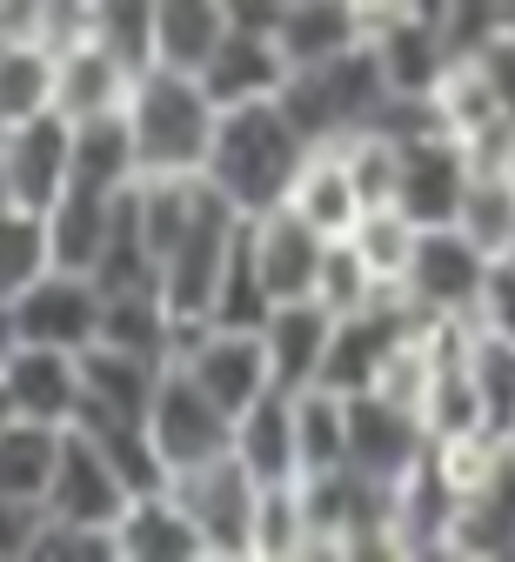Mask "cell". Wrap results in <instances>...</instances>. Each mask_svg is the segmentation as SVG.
Listing matches in <instances>:
<instances>
[{"label": "cell", "instance_id": "1", "mask_svg": "<svg viewBox=\"0 0 515 562\" xmlns=\"http://www.w3.org/2000/svg\"><path fill=\"white\" fill-rule=\"evenodd\" d=\"M309 155H315V140L294 127L281 94L275 101H248V108H221V127H214L201 181H214L255 222V215H268V207H281L294 194Z\"/></svg>", "mask_w": 515, "mask_h": 562}, {"label": "cell", "instance_id": "2", "mask_svg": "<svg viewBox=\"0 0 515 562\" xmlns=\"http://www.w3.org/2000/svg\"><path fill=\"white\" fill-rule=\"evenodd\" d=\"M127 121H134L141 175H201L208 148H214V127H221V108L201 88V75L155 60L147 75H134Z\"/></svg>", "mask_w": 515, "mask_h": 562}, {"label": "cell", "instance_id": "3", "mask_svg": "<svg viewBox=\"0 0 515 562\" xmlns=\"http://www.w3.org/2000/svg\"><path fill=\"white\" fill-rule=\"evenodd\" d=\"M248 235V215L221 194L214 181H201V201H194V222L181 228V241L161 255V302L175 315V328H201L214 315V295L228 281V261Z\"/></svg>", "mask_w": 515, "mask_h": 562}, {"label": "cell", "instance_id": "4", "mask_svg": "<svg viewBox=\"0 0 515 562\" xmlns=\"http://www.w3.org/2000/svg\"><path fill=\"white\" fill-rule=\"evenodd\" d=\"M389 101V81H382V60L376 47H348L335 60H315V67H294L288 88H281V108L294 114V127H302L315 148H335V140L361 134L368 121L382 114Z\"/></svg>", "mask_w": 515, "mask_h": 562}, {"label": "cell", "instance_id": "5", "mask_svg": "<svg viewBox=\"0 0 515 562\" xmlns=\"http://www.w3.org/2000/svg\"><path fill=\"white\" fill-rule=\"evenodd\" d=\"M147 429H155V449H161L168 475H181L194 462H214V456L235 449V415L221 408L181 362L161 369L155 402H147Z\"/></svg>", "mask_w": 515, "mask_h": 562}, {"label": "cell", "instance_id": "6", "mask_svg": "<svg viewBox=\"0 0 515 562\" xmlns=\"http://www.w3.org/2000/svg\"><path fill=\"white\" fill-rule=\"evenodd\" d=\"M168 488L188 503V516L208 536V555H255V503H261V482L255 469L228 449L214 462H194L181 475H168Z\"/></svg>", "mask_w": 515, "mask_h": 562}, {"label": "cell", "instance_id": "7", "mask_svg": "<svg viewBox=\"0 0 515 562\" xmlns=\"http://www.w3.org/2000/svg\"><path fill=\"white\" fill-rule=\"evenodd\" d=\"M489 255L462 235V228H422V248H415V268H408V302L428 315V322H475L482 308V289H489Z\"/></svg>", "mask_w": 515, "mask_h": 562}, {"label": "cell", "instance_id": "8", "mask_svg": "<svg viewBox=\"0 0 515 562\" xmlns=\"http://www.w3.org/2000/svg\"><path fill=\"white\" fill-rule=\"evenodd\" d=\"M14 315H21V335L27 341H47V348H74V356H88L101 341V315H108V295L88 268H47L41 281L14 295Z\"/></svg>", "mask_w": 515, "mask_h": 562}, {"label": "cell", "instance_id": "9", "mask_svg": "<svg viewBox=\"0 0 515 562\" xmlns=\"http://www.w3.org/2000/svg\"><path fill=\"white\" fill-rule=\"evenodd\" d=\"M175 362L228 408V415H242L255 395H268L275 389V375H268V341H261V328H214V322H201V328H188L181 335V348H175Z\"/></svg>", "mask_w": 515, "mask_h": 562}, {"label": "cell", "instance_id": "10", "mask_svg": "<svg viewBox=\"0 0 515 562\" xmlns=\"http://www.w3.org/2000/svg\"><path fill=\"white\" fill-rule=\"evenodd\" d=\"M469 181H475V168H469L462 134L435 127V134L402 140V188H395V207H402L408 222H422V228H456Z\"/></svg>", "mask_w": 515, "mask_h": 562}, {"label": "cell", "instance_id": "11", "mask_svg": "<svg viewBox=\"0 0 515 562\" xmlns=\"http://www.w3.org/2000/svg\"><path fill=\"white\" fill-rule=\"evenodd\" d=\"M428 422L422 408H402L376 389L348 395V469L368 482H402L422 456H428Z\"/></svg>", "mask_w": 515, "mask_h": 562}, {"label": "cell", "instance_id": "12", "mask_svg": "<svg viewBox=\"0 0 515 562\" xmlns=\"http://www.w3.org/2000/svg\"><path fill=\"white\" fill-rule=\"evenodd\" d=\"M67 161H74V121L60 108L0 127V181H8V201L34 207V215H47V207L60 201Z\"/></svg>", "mask_w": 515, "mask_h": 562}, {"label": "cell", "instance_id": "13", "mask_svg": "<svg viewBox=\"0 0 515 562\" xmlns=\"http://www.w3.org/2000/svg\"><path fill=\"white\" fill-rule=\"evenodd\" d=\"M127 503H134V488L121 482V469L81 429H67L54 482H47V516L54 522H81V529H114Z\"/></svg>", "mask_w": 515, "mask_h": 562}, {"label": "cell", "instance_id": "14", "mask_svg": "<svg viewBox=\"0 0 515 562\" xmlns=\"http://www.w3.org/2000/svg\"><path fill=\"white\" fill-rule=\"evenodd\" d=\"M8 382V402L14 415L27 422H54V429H74L88 408V375H81V356L74 348H47V341H21L14 362L0 369Z\"/></svg>", "mask_w": 515, "mask_h": 562}, {"label": "cell", "instance_id": "15", "mask_svg": "<svg viewBox=\"0 0 515 562\" xmlns=\"http://www.w3.org/2000/svg\"><path fill=\"white\" fill-rule=\"evenodd\" d=\"M248 255H255L261 289H268L275 302H302V295H315V281H322L328 235L309 228V222L281 201V207H268V215L248 222Z\"/></svg>", "mask_w": 515, "mask_h": 562}, {"label": "cell", "instance_id": "16", "mask_svg": "<svg viewBox=\"0 0 515 562\" xmlns=\"http://www.w3.org/2000/svg\"><path fill=\"white\" fill-rule=\"evenodd\" d=\"M335 308H322L315 295L302 302H275V315L261 322V341H268V375L275 389H315L322 382V362H328V341H335Z\"/></svg>", "mask_w": 515, "mask_h": 562}, {"label": "cell", "instance_id": "17", "mask_svg": "<svg viewBox=\"0 0 515 562\" xmlns=\"http://www.w3.org/2000/svg\"><path fill=\"white\" fill-rule=\"evenodd\" d=\"M456 509H462V488L449 482V469H441V456L428 442V456L395 482V542H402V555H449Z\"/></svg>", "mask_w": 515, "mask_h": 562}, {"label": "cell", "instance_id": "18", "mask_svg": "<svg viewBox=\"0 0 515 562\" xmlns=\"http://www.w3.org/2000/svg\"><path fill=\"white\" fill-rule=\"evenodd\" d=\"M235 456L255 469V482H294L302 475V395L268 389L235 415Z\"/></svg>", "mask_w": 515, "mask_h": 562}, {"label": "cell", "instance_id": "19", "mask_svg": "<svg viewBox=\"0 0 515 562\" xmlns=\"http://www.w3.org/2000/svg\"><path fill=\"white\" fill-rule=\"evenodd\" d=\"M114 542H121V562H201L208 555V536H201V522L188 516V503L175 488L134 496L114 522Z\"/></svg>", "mask_w": 515, "mask_h": 562}, {"label": "cell", "instance_id": "20", "mask_svg": "<svg viewBox=\"0 0 515 562\" xmlns=\"http://www.w3.org/2000/svg\"><path fill=\"white\" fill-rule=\"evenodd\" d=\"M288 54L275 34H242L228 27V41H221L201 67V88L214 94V108H248V101H275L288 88Z\"/></svg>", "mask_w": 515, "mask_h": 562}, {"label": "cell", "instance_id": "21", "mask_svg": "<svg viewBox=\"0 0 515 562\" xmlns=\"http://www.w3.org/2000/svg\"><path fill=\"white\" fill-rule=\"evenodd\" d=\"M368 47H376V60H382L389 94H435L441 75H449V60H456V47H449V34H441V21L422 14V8L382 21L376 34H368Z\"/></svg>", "mask_w": 515, "mask_h": 562}, {"label": "cell", "instance_id": "22", "mask_svg": "<svg viewBox=\"0 0 515 562\" xmlns=\"http://www.w3.org/2000/svg\"><path fill=\"white\" fill-rule=\"evenodd\" d=\"M134 94V75L101 47V41H74L60 47V67H54V108L67 121H88V114H114L127 108Z\"/></svg>", "mask_w": 515, "mask_h": 562}, {"label": "cell", "instance_id": "23", "mask_svg": "<svg viewBox=\"0 0 515 562\" xmlns=\"http://www.w3.org/2000/svg\"><path fill=\"white\" fill-rule=\"evenodd\" d=\"M67 181L101 188V194H121V188L141 181V148H134V121H127V108L74 121V161H67Z\"/></svg>", "mask_w": 515, "mask_h": 562}, {"label": "cell", "instance_id": "24", "mask_svg": "<svg viewBox=\"0 0 515 562\" xmlns=\"http://www.w3.org/2000/svg\"><path fill=\"white\" fill-rule=\"evenodd\" d=\"M288 207H294V215H302L309 228H322L328 241L355 235L361 215H368V201H361V188H355L342 148H315V155H309V168H302V181H294Z\"/></svg>", "mask_w": 515, "mask_h": 562}, {"label": "cell", "instance_id": "25", "mask_svg": "<svg viewBox=\"0 0 515 562\" xmlns=\"http://www.w3.org/2000/svg\"><path fill=\"white\" fill-rule=\"evenodd\" d=\"M275 41H281L288 67H315V60H335V54L361 47L368 21L355 14V0H288Z\"/></svg>", "mask_w": 515, "mask_h": 562}, {"label": "cell", "instance_id": "26", "mask_svg": "<svg viewBox=\"0 0 515 562\" xmlns=\"http://www.w3.org/2000/svg\"><path fill=\"white\" fill-rule=\"evenodd\" d=\"M449 555H515V449L489 482H475L462 496Z\"/></svg>", "mask_w": 515, "mask_h": 562}, {"label": "cell", "instance_id": "27", "mask_svg": "<svg viewBox=\"0 0 515 562\" xmlns=\"http://www.w3.org/2000/svg\"><path fill=\"white\" fill-rule=\"evenodd\" d=\"M121 194H127V188H121ZM121 194L81 188V181L60 188V201L47 207V241H54V261H60V268H94V261H101Z\"/></svg>", "mask_w": 515, "mask_h": 562}, {"label": "cell", "instance_id": "28", "mask_svg": "<svg viewBox=\"0 0 515 562\" xmlns=\"http://www.w3.org/2000/svg\"><path fill=\"white\" fill-rule=\"evenodd\" d=\"M60 442H67V429H54V422H27V415H8V422H0V496L47 503Z\"/></svg>", "mask_w": 515, "mask_h": 562}, {"label": "cell", "instance_id": "29", "mask_svg": "<svg viewBox=\"0 0 515 562\" xmlns=\"http://www.w3.org/2000/svg\"><path fill=\"white\" fill-rule=\"evenodd\" d=\"M168 362L155 356H134V348H114V341H94L81 356V375H88V408H114V415H147L155 402V382H161Z\"/></svg>", "mask_w": 515, "mask_h": 562}, {"label": "cell", "instance_id": "30", "mask_svg": "<svg viewBox=\"0 0 515 562\" xmlns=\"http://www.w3.org/2000/svg\"><path fill=\"white\" fill-rule=\"evenodd\" d=\"M155 41H161L168 67L201 75L208 54L228 41V8L221 0H155Z\"/></svg>", "mask_w": 515, "mask_h": 562}, {"label": "cell", "instance_id": "31", "mask_svg": "<svg viewBox=\"0 0 515 562\" xmlns=\"http://www.w3.org/2000/svg\"><path fill=\"white\" fill-rule=\"evenodd\" d=\"M54 67L60 54L47 41H0V127L54 108Z\"/></svg>", "mask_w": 515, "mask_h": 562}, {"label": "cell", "instance_id": "32", "mask_svg": "<svg viewBox=\"0 0 515 562\" xmlns=\"http://www.w3.org/2000/svg\"><path fill=\"white\" fill-rule=\"evenodd\" d=\"M88 41H101L127 75H147V67L161 60L155 0H88Z\"/></svg>", "mask_w": 515, "mask_h": 562}, {"label": "cell", "instance_id": "33", "mask_svg": "<svg viewBox=\"0 0 515 562\" xmlns=\"http://www.w3.org/2000/svg\"><path fill=\"white\" fill-rule=\"evenodd\" d=\"M47 268H54L47 215H34V207H21V201H0V302H14Z\"/></svg>", "mask_w": 515, "mask_h": 562}, {"label": "cell", "instance_id": "34", "mask_svg": "<svg viewBox=\"0 0 515 562\" xmlns=\"http://www.w3.org/2000/svg\"><path fill=\"white\" fill-rule=\"evenodd\" d=\"M456 228L489 255V261H515V175H475L462 194Z\"/></svg>", "mask_w": 515, "mask_h": 562}, {"label": "cell", "instance_id": "35", "mask_svg": "<svg viewBox=\"0 0 515 562\" xmlns=\"http://www.w3.org/2000/svg\"><path fill=\"white\" fill-rule=\"evenodd\" d=\"M382 289H395V281H382L376 268H368V255L342 235V241H328V255H322V281H315V302L322 308H335V315H361V308H376L382 302Z\"/></svg>", "mask_w": 515, "mask_h": 562}, {"label": "cell", "instance_id": "36", "mask_svg": "<svg viewBox=\"0 0 515 562\" xmlns=\"http://www.w3.org/2000/svg\"><path fill=\"white\" fill-rule=\"evenodd\" d=\"M348 469V395L302 389V475Z\"/></svg>", "mask_w": 515, "mask_h": 562}, {"label": "cell", "instance_id": "37", "mask_svg": "<svg viewBox=\"0 0 515 562\" xmlns=\"http://www.w3.org/2000/svg\"><path fill=\"white\" fill-rule=\"evenodd\" d=\"M335 148H342V161H348V175H355L368 207H395V188H402V140L395 134L361 127V134L335 140Z\"/></svg>", "mask_w": 515, "mask_h": 562}, {"label": "cell", "instance_id": "38", "mask_svg": "<svg viewBox=\"0 0 515 562\" xmlns=\"http://www.w3.org/2000/svg\"><path fill=\"white\" fill-rule=\"evenodd\" d=\"M348 241L368 255V268H376L382 281H408V268H415V248H422V222H408L402 207H368V215H361V228H355Z\"/></svg>", "mask_w": 515, "mask_h": 562}, {"label": "cell", "instance_id": "39", "mask_svg": "<svg viewBox=\"0 0 515 562\" xmlns=\"http://www.w3.org/2000/svg\"><path fill=\"white\" fill-rule=\"evenodd\" d=\"M255 555H309L302 475H294V482H261V503H255Z\"/></svg>", "mask_w": 515, "mask_h": 562}, {"label": "cell", "instance_id": "40", "mask_svg": "<svg viewBox=\"0 0 515 562\" xmlns=\"http://www.w3.org/2000/svg\"><path fill=\"white\" fill-rule=\"evenodd\" d=\"M469 375H475V389H482V402H489V422L508 436L515 429V341L508 335H489L482 322L469 328Z\"/></svg>", "mask_w": 515, "mask_h": 562}, {"label": "cell", "instance_id": "41", "mask_svg": "<svg viewBox=\"0 0 515 562\" xmlns=\"http://www.w3.org/2000/svg\"><path fill=\"white\" fill-rule=\"evenodd\" d=\"M435 108H441V121H449V134H475L482 121L502 114V101H495V88H489L475 54L449 60V75H441V88H435Z\"/></svg>", "mask_w": 515, "mask_h": 562}, {"label": "cell", "instance_id": "42", "mask_svg": "<svg viewBox=\"0 0 515 562\" xmlns=\"http://www.w3.org/2000/svg\"><path fill=\"white\" fill-rule=\"evenodd\" d=\"M47 529V503H21V496H0V555H34Z\"/></svg>", "mask_w": 515, "mask_h": 562}, {"label": "cell", "instance_id": "43", "mask_svg": "<svg viewBox=\"0 0 515 562\" xmlns=\"http://www.w3.org/2000/svg\"><path fill=\"white\" fill-rule=\"evenodd\" d=\"M475 322H482L489 335H508V341H515V261H495V268H489V289H482Z\"/></svg>", "mask_w": 515, "mask_h": 562}, {"label": "cell", "instance_id": "44", "mask_svg": "<svg viewBox=\"0 0 515 562\" xmlns=\"http://www.w3.org/2000/svg\"><path fill=\"white\" fill-rule=\"evenodd\" d=\"M475 60H482V75H489V88H495L502 114H515V27H502Z\"/></svg>", "mask_w": 515, "mask_h": 562}, {"label": "cell", "instance_id": "45", "mask_svg": "<svg viewBox=\"0 0 515 562\" xmlns=\"http://www.w3.org/2000/svg\"><path fill=\"white\" fill-rule=\"evenodd\" d=\"M221 8H228V27H242V34H275L288 0H221Z\"/></svg>", "mask_w": 515, "mask_h": 562}, {"label": "cell", "instance_id": "46", "mask_svg": "<svg viewBox=\"0 0 515 562\" xmlns=\"http://www.w3.org/2000/svg\"><path fill=\"white\" fill-rule=\"evenodd\" d=\"M27 335H21V315H14V302H0V369L14 362V348H21Z\"/></svg>", "mask_w": 515, "mask_h": 562}, {"label": "cell", "instance_id": "47", "mask_svg": "<svg viewBox=\"0 0 515 562\" xmlns=\"http://www.w3.org/2000/svg\"><path fill=\"white\" fill-rule=\"evenodd\" d=\"M14 415V402H8V382H0V422H8Z\"/></svg>", "mask_w": 515, "mask_h": 562}, {"label": "cell", "instance_id": "48", "mask_svg": "<svg viewBox=\"0 0 515 562\" xmlns=\"http://www.w3.org/2000/svg\"><path fill=\"white\" fill-rule=\"evenodd\" d=\"M502 8H508V27H515V0H502Z\"/></svg>", "mask_w": 515, "mask_h": 562}, {"label": "cell", "instance_id": "49", "mask_svg": "<svg viewBox=\"0 0 515 562\" xmlns=\"http://www.w3.org/2000/svg\"><path fill=\"white\" fill-rule=\"evenodd\" d=\"M508 449H515V429H508Z\"/></svg>", "mask_w": 515, "mask_h": 562}]
</instances>
